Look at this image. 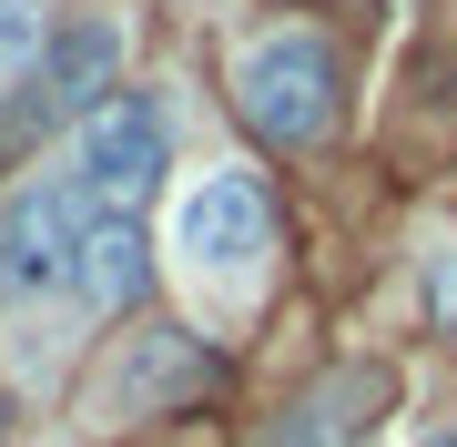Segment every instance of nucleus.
<instances>
[{"mask_svg":"<svg viewBox=\"0 0 457 447\" xmlns=\"http://www.w3.org/2000/svg\"><path fill=\"white\" fill-rule=\"evenodd\" d=\"M234 112H245L264 143H285V153L326 143L336 112H345V62H336V41H326V31H254L245 51H234Z\"/></svg>","mask_w":457,"mask_h":447,"instance_id":"f257e3e1","label":"nucleus"},{"mask_svg":"<svg viewBox=\"0 0 457 447\" xmlns=\"http://www.w3.org/2000/svg\"><path fill=\"white\" fill-rule=\"evenodd\" d=\"M82 295H92L102 315H122V305L153 295V244L132 234V214H102V224H92V244H82Z\"/></svg>","mask_w":457,"mask_h":447,"instance_id":"0eeeda50","label":"nucleus"},{"mask_svg":"<svg viewBox=\"0 0 457 447\" xmlns=\"http://www.w3.org/2000/svg\"><path fill=\"white\" fill-rule=\"evenodd\" d=\"M112 71H122V21L82 11V21H62V41L41 51L21 112H31V122H92L102 102H112Z\"/></svg>","mask_w":457,"mask_h":447,"instance_id":"39448f33","label":"nucleus"},{"mask_svg":"<svg viewBox=\"0 0 457 447\" xmlns=\"http://www.w3.org/2000/svg\"><path fill=\"white\" fill-rule=\"evenodd\" d=\"M264 244H275V203H264V183H254V173L213 163L204 183H183V203H173V254H183V265L245 275Z\"/></svg>","mask_w":457,"mask_h":447,"instance_id":"20e7f679","label":"nucleus"},{"mask_svg":"<svg viewBox=\"0 0 457 447\" xmlns=\"http://www.w3.org/2000/svg\"><path fill=\"white\" fill-rule=\"evenodd\" d=\"M417 447H457V427H437V437H417Z\"/></svg>","mask_w":457,"mask_h":447,"instance_id":"9d476101","label":"nucleus"},{"mask_svg":"<svg viewBox=\"0 0 457 447\" xmlns=\"http://www.w3.org/2000/svg\"><path fill=\"white\" fill-rule=\"evenodd\" d=\"M92 194L71 173H31L0 194V295H41V285H82L92 244Z\"/></svg>","mask_w":457,"mask_h":447,"instance_id":"f03ea898","label":"nucleus"},{"mask_svg":"<svg viewBox=\"0 0 457 447\" xmlns=\"http://www.w3.org/2000/svg\"><path fill=\"white\" fill-rule=\"evenodd\" d=\"M163 163H173V143H163V112H153L143 92H112L82 122V143H71V183H82L102 214H132V203L163 183Z\"/></svg>","mask_w":457,"mask_h":447,"instance_id":"7ed1b4c3","label":"nucleus"},{"mask_svg":"<svg viewBox=\"0 0 457 447\" xmlns=\"http://www.w3.org/2000/svg\"><path fill=\"white\" fill-rule=\"evenodd\" d=\"M376 397H386V377H376V366H336V377H315L305 397L264 427V447H356V437L376 427V417H366Z\"/></svg>","mask_w":457,"mask_h":447,"instance_id":"423d86ee","label":"nucleus"},{"mask_svg":"<svg viewBox=\"0 0 457 447\" xmlns=\"http://www.w3.org/2000/svg\"><path fill=\"white\" fill-rule=\"evenodd\" d=\"M427 315L457 335V244H437V254H427Z\"/></svg>","mask_w":457,"mask_h":447,"instance_id":"1a4fd4ad","label":"nucleus"},{"mask_svg":"<svg viewBox=\"0 0 457 447\" xmlns=\"http://www.w3.org/2000/svg\"><path fill=\"white\" fill-rule=\"evenodd\" d=\"M51 41H62L51 0H0V92H31V71H41Z\"/></svg>","mask_w":457,"mask_h":447,"instance_id":"6e6552de","label":"nucleus"}]
</instances>
